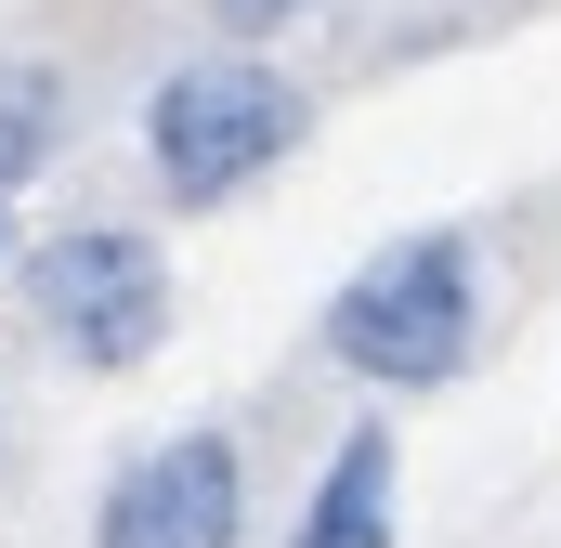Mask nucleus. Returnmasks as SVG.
Listing matches in <instances>:
<instances>
[{
  "label": "nucleus",
  "instance_id": "8",
  "mask_svg": "<svg viewBox=\"0 0 561 548\" xmlns=\"http://www.w3.org/2000/svg\"><path fill=\"white\" fill-rule=\"evenodd\" d=\"M13 262H26V236H13V196H0V287H13Z\"/></svg>",
  "mask_w": 561,
  "mask_h": 548
},
{
  "label": "nucleus",
  "instance_id": "7",
  "mask_svg": "<svg viewBox=\"0 0 561 548\" xmlns=\"http://www.w3.org/2000/svg\"><path fill=\"white\" fill-rule=\"evenodd\" d=\"M196 13H209V39H262V53H275V39H300V26L340 13V0H196Z\"/></svg>",
  "mask_w": 561,
  "mask_h": 548
},
{
  "label": "nucleus",
  "instance_id": "1",
  "mask_svg": "<svg viewBox=\"0 0 561 548\" xmlns=\"http://www.w3.org/2000/svg\"><path fill=\"white\" fill-rule=\"evenodd\" d=\"M313 340H327V366L366 379V392H457V379L483 366V236H470V222L379 236L366 262L327 287Z\"/></svg>",
  "mask_w": 561,
  "mask_h": 548
},
{
  "label": "nucleus",
  "instance_id": "2",
  "mask_svg": "<svg viewBox=\"0 0 561 548\" xmlns=\"http://www.w3.org/2000/svg\"><path fill=\"white\" fill-rule=\"evenodd\" d=\"M131 132H144V183L170 209H236V196H262L287 157L313 144V92L287 79L262 39H209V53H183L144 92Z\"/></svg>",
  "mask_w": 561,
  "mask_h": 548
},
{
  "label": "nucleus",
  "instance_id": "5",
  "mask_svg": "<svg viewBox=\"0 0 561 548\" xmlns=\"http://www.w3.org/2000/svg\"><path fill=\"white\" fill-rule=\"evenodd\" d=\"M287 548H405V444H392V418H353L313 457V483L287 510Z\"/></svg>",
  "mask_w": 561,
  "mask_h": 548
},
{
  "label": "nucleus",
  "instance_id": "6",
  "mask_svg": "<svg viewBox=\"0 0 561 548\" xmlns=\"http://www.w3.org/2000/svg\"><path fill=\"white\" fill-rule=\"evenodd\" d=\"M66 144H79V92H66V66H53V53H0V196L53 183Z\"/></svg>",
  "mask_w": 561,
  "mask_h": 548
},
{
  "label": "nucleus",
  "instance_id": "3",
  "mask_svg": "<svg viewBox=\"0 0 561 548\" xmlns=\"http://www.w3.org/2000/svg\"><path fill=\"white\" fill-rule=\"evenodd\" d=\"M13 300H26V327H39L79 379H131V366H157V340H170V249H157V222L92 209V222L26 236Z\"/></svg>",
  "mask_w": 561,
  "mask_h": 548
},
{
  "label": "nucleus",
  "instance_id": "4",
  "mask_svg": "<svg viewBox=\"0 0 561 548\" xmlns=\"http://www.w3.org/2000/svg\"><path fill=\"white\" fill-rule=\"evenodd\" d=\"M249 523H262V470H249V431L222 418L157 431L92 496V548H249Z\"/></svg>",
  "mask_w": 561,
  "mask_h": 548
}]
</instances>
